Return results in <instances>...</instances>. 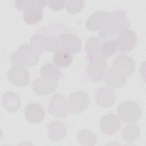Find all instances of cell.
Returning <instances> with one entry per match:
<instances>
[{"label":"cell","instance_id":"cell-1","mask_svg":"<svg viewBox=\"0 0 146 146\" xmlns=\"http://www.w3.org/2000/svg\"><path fill=\"white\" fill-rule=\"evenodd\" d=\"M129 26L128 17L124 11H113L98 29L99 38L101 40L109 39L128 29Z\"/></svg>","mask_w":146,"mask_h":146},{"label":"cell","instance_id":"cell-2","mask_svg":"<svg viewBox=\"0 0 146 146\" xmlns=\"http://www.w3.org/2000/svg\"><path fill=\"white\" fill-rule=\"evenodd\" d=\"M39 53L29 44L21 45L10 56L13 66H31L36 64L39 60Z\"/></svg>","mask_w":146,"mask_h":146},{"label":"cell","instance_id":"cell-3","mask_svg":"<svg viewBox=\"0 0 146 146\" xmlns=\"http://www.w3.org/2000/svg\"><path fill=\"white\" fill-rule=\"evenodd\" d=\"M30 45L38 53L58 51V35L36 33L30 39Z\"/></svg>","mask_w":146,"mask_h":146},{"label":"cell","instance_id":"cell-4","mask_svg":"<svg viewBox=\"0 0 146 146\" xmlns=\"http://www.w3.org/2000/svg\"><path fill=\"white\" fill-rule=\"evenodd\" d=\"M116 112L119 118L125 123H135L141 115L140 106L132 101L121 102L117 107Z\"/></svg>","mask_w":146,"mask_h":146},{"label":"cell","instance_id":"cell-5","mask_svg":"<svg viewBox=\"0 0 146 146\" xmlns=\"http://www.w3.org/2000/svg\"><path fill=\"white\" fill-rule=\"evenodd\" d=\"M89 60L87 68L89 78L95 82L102 81L107 71V63L106 59L101 55H98Z\"/></svg>","mask_w":146,"mask_h":146},{"label":"cell","instance_id":"cell-6","mask_svg":"<svg viewBox=\"0 0 146 146\" xmlns=\"http://www.w3.org/2000/svg\"><path fill=\"white\" fill-rule=\"evenodd\" d=\"M90 98L87 92L76 91L72 92L67 99L68 111L73 113H80L89 105Z\"/></svg>","mask_w":146,"mask_h":146},{"label":"cell","instance_id":"cell-7","mask_svg":"<svg viewBox=\"0 0 146 146\" xmlns=\"http://www.w3.org/2000/svg\"><path fill=\"white\" fill-rule=\"evenodd\" d=\"M49 113L59 119L66 117L68 113L67 99L61 94H55L50 99L48 105Z\"/></svg>","mask_w":146,"mask_h":146},{"label":"cell","instance_id":"cell-8","mask_svg":"<svg viewBox=\"0 0 146 146\" xmlns=\"http://www.w3.org/2000/svg\"><path fill=\"white\" fill-rule=\"evenodd\" d=\"M59 51L64 50L71 54H76L80 51L82 43L79 36L73 33H64L58 35Z\"/></svg>","mask_w":146,"mask_h":146},{"label":"cell","instance_id":"cell-9","mask_svg":"<svg viewBox=\"0 0 146 146\" xmlns=\"http://www.w3.org/2000/svg\"><path fill=\"white\" fill-rule=\"evenodd\" d=\"M7 78L10 82L17 87H23L30 82V74L23 66H13L8 71Z\"/></svg>","mask_w":146,"mask_h":146},{"label":"cell","instance_id":"cell-10","mask_svg":"<svg viewBox=\"0 0 146 146\" xmlns=\"http://www.w3.org/2000/svg\"><path fill=\"white\" fill-rule=\"evenodd\" d=\"M117 44L121 52H128L135 47L137 42V35L132 30L127 29L117 35Z\"/></svg>","mask_w":146,"mask_h":146},{"label":"cell","instance_id":"cell-11","mask_svg":"<svg viewBox=\"0 0 146 146\" xmlns=\"http://www.w3.org/2000/svg\"><path fill=\"white\" fill-rule=\"evenodd\" d=\"M112 65L125 76L131 75L135 71V63L133 59L125 54H121L117 55L113 60Z\"/></svg>","mask_w":146,"mask_h":146},{"label":"cell","instance_id":"cell-12","mask_svg":"<svg viewBox=\"0 0 146 146\" xmlns=\"http://www.w3.org/2000/svg\"><path fill=\"white\" fill-rule=\"evenodd\" d=\"M121 127L119 118L113 113L104 115L100 121V128L102 132L107 135H112L117 132Z\"/></svg>","mask_w":146,"mask_h":146},{"label":"cell","instance_id":"cell-13","mask_svg":"<svg viewBox=\"0 0 146 146\" xmlns=\"http://www.w3.org/2000/svg\"><path fill=\"white\" fill-rule=\"evenodd\" d=\"M96 103L102 108L111 107L116 101V94L113 90L109 87L99 88L95 94Z\"/></svg>","mask_w":146,"mask_h":146},{"label":"cell","instance_id":"cell-14","mask_svg":"<svg viewBox=\"0 0 146 146\" xmlns=\"http://www.w3.org/2000/svg\"><path fill=\"white\" fill-rule=\"evenodd\" d=\"M34 92L39 96H47L56 91L58 84L56 82L43 78L35 79L32 84Z\"/></svg>","mask_w":146,"mask_h":146},{"label":"cell","instance_id":"cell-15","mask_svg":"<svg viewBox=\"0 0 146 146\" xmlns=\"http://www.w3.org/2000/svg\"><path fill=\"white\" fill-rule=\"evenodd\" d=\"M25 115L29 122L36 124L41 122L44 119L45 112L41 104L38 103H31L26 106Z\"/></svg>","mask_w":146,"mask_h":146},{"label":"cell","instance_id":"cell-16","mask_svg":"<svg viewBox=\"0 0 146 146\" xmlns=\"http://www.w3.org/2000/svg\"><path fill=\"white\" fill-rule=\"evenodd\" d=\"M126 82V76L113 66L106 72L105 83L107 86L112 88H119Z\"/></svg>","mask_w":146,"mask_h":146},{"label":"cell","instance_id":"cell-17","mask_svg":"<svg viewBox=\"0 0 146 146\" xmlns=\"http://www.w3.org/2000/svg\"><path fill=\"white\" fill-rule=\"evenodd\" d=\"M47 128V136L53 141H60L66 136V127L61 121H52L48 125Z\"/></svg>","mask_w":146,"mask_h":146},{"label":"cell","instance_id":"cell-18","mask_svg":"<svg viewBox=\"0 0 146 146\" xmlns=\"http://www.w3.org/2000/svg\"><path fill=\"white\" fill-rule=\"evenodd\" d=\"M21 99L19 96L11 91L5 92L2 96V104L3 108L10 112L17 111L21 106Z\"/></svg>","mask_w":146,"mask_h":146},{"label":"cell","instance_id":"cell-19","mask_svg":"<svg viewBox=\"0 0 146 146\" xmlns=\"http://www.w3.org/2000/svg\"><path fill=\"white\" fill-rule=\"evenodd\" d=\"M110 13L104 11H97L88 18L86 22V27L87 30L94 31L98 30L103 23L108 17Z\"/></svg>","mask_w":146,"mask_h":146},{"label":"cell","instance_id":"cell-20","mask_svg":"<svg viewBox=\"0 0 146 146\" xmlns=\"http://www.w3.org/2000/svg\"><path fill=\"white\" fill-rule=\"evenodd\" d=\"M40 74L42 78L54 82L58 81L62 76L59 67L50 63H45L41 67Z\"/></svg>","mask_w":146,"mask_h":146},{"label":"cell","instance_id":"cell-21","mask_svg":"<svg viewBox=\"0 0 146 146\" xmlns=\"http://www.w3.org/2000/svg\"><path fill=\"white\" fill-rule=\"evenodd\" d=\"M43 8L39 5H33L24 11L23 19L29 25H35L39 22L43 17Z\"/></svg>","mask_w":146,"mask_h":146},{"label":"cell","instance_id":"cell-22","mask_svg":"<svg viewBox=\"0 0 146 146\" xmlns=\"http://www.w3.org/2000/svg\"><path fill=\"white\" fill-rule=\"evenodd\" d=\"M99 37L93 36L90 38L85 44V51L87 54L89 59L100 55V45L102 41Z\"/></svg>","mask_w":146,"mask_h":146},{"label":"cell","instance_id":"cell-23","mask_svg":"<svg viewBox=\"0 0 146 146\" xmlns=\"http://www.w3.org/2000/svg\"><path fill=\"white\" fill-rule=\"evenodd\" d=\"M72 62V54L66 51H56L53 56V63L58 67H66Z\"/></svg>","mask_w":146,"mask_h":146},{"label":"cell","instance_id":"cell-24","mask_svg":"<svg viewBox=\"0 0 146 146\" xmlns=\"http://www.w3.org/2000/svg\"><path fill=\"white\" fill-rule=\"evenodd\" d=\"M118 49L117 41L115 39H107L102 42L100 55L104 58H109L113 55Z\"/></svg>","mask_w":146,"mask_h":146},{"label":"cell","instance_id":"cell-25","mask_svg":"<svg viewBox=\"0 0 146 146\" xmlns=\"http://www.w3.org/2000/svg\"><path fill=\"white\" fill-rule=\"evenodd\" d=\"M140 133V128L135 124L125 126L122 131V138L126 142H132L136 140Z\"/></svg>","mask_w":146,"mask_h":146},{"label":"cell","instance_id":"cell-26","mask_svg":"<svg viewBox=\"0 0 146 146\" xmlns=\"http://www.w3.org/2000/svg\"><path fill=\"white\" fill-rule=\"evenodd\" d=\"M79 143L84 146H94L96 144V136L88 129H83L78 134Z\"/></svg>","mask_w":146,"mask_h":146},{"label":"cell","instance_id":"cell-27","mask_svg":"<svg viewBox=\"0 0 146 146\" xmlns=\"http://www.w3.org/2000/svg\"><path fill=\"white\" fill-rule=\"evenodd\" d=\"M47 4V1L41 0L35 1H16L15 5L16 7L21 11H25L28 7L33 5H39L43 9Z\"/></svg>","mask_w":146,"mask_h":146},{"label":"cell","instance_id":"cell-28","mask_svg":"<svg viewBox=\"0 0 146 146\" xmlns=\"http://www.w3.org/2000/svg\"><path fill=\"white\" fill-rule=\"evenodd\" d=\"M84 4L85 2L84 1H66L65 7L69 13L75 14L82 10Z\"/></svg>","mask_w":146,"mask_h":146},{"label":"cell","instance_id":"cell-29","mask_svg":"<svg viewBox=\"0 0 146 146\" xmlns=\"http://www.w3.org/2000/svg\"><path fill=\"white\" fill-rule=\"evenodd\" d=\"M66 1H47V5L52 10H60L65 7Z\"/></svg>","mask_w":146,"mask_h":146}]
</instances>
